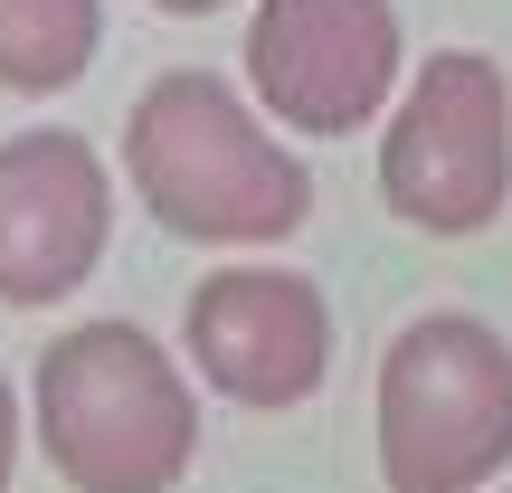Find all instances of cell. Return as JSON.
Segmentation results:
<instances>
[{"label": "cell", "instance_id": "obj_1", "mask_svg": "<svg viewBox=\"0 0 512 493\" xmlns=\"http://www.w3.org/2000/svg\"><path fill=\"white\" fill-rule=\"evenodd\" d=\"M124 181L190 247H285L313 209V171L209 67H162L133 95Z\"/></svg>", "mask_w": 512, "mask_h": 493}, {"label": "cell", "instance_id": "obj_2", "mask_svg": "<svg viewBox=\"0 0 512 493\" xmlns=\"http://www.w3.org/2000/svg\"><path fill=\"white\" fill-rule=\"evenodd\" d=\"M29 427L76 493H171L200 456V399L143 323H67L29 370Z\"/></svg>", "mask_w": 512, "mask_h": 493}, {"label": "cell", "instance_id": "obj_3", "mask_svg": "<svg viewBox=\"0 0 512 493\" xmlns=\"http://www.w3.org/2000/svg\"><path fill=\"white\" fill-rule=\"evenodd\" d=\"M512 465V342L475 313H418L380 351V484L475 493Z\"/></svg>", "mask_w": 512, "mask_h": 493}, {"label": "cell", "instance_id": "obj_4", "mask_svg": "<svg viewBox=\"0 0 512 493\" xmlns=\"http://www.w3.org/2000/svg\"><path fill=\"white\" fill-rule=\"evenodd\" d=\"M380 200L427 238H484L512 200V86L484 48H437L380 133Z\"/></svg>", "mask_w": 512, "mask_h": 493}, {"label": "cell", "instance_id": "obj_5", "mask_svg": "<svg viewBox=\"0 0 512 493\" xmlns=\"http://www.w3.org/2000/svg\"><path fill=\"white\" fill-rule=\"evenodd\" d=\"M247 86L275 124L313 143L361 133L380 105H399V10L389 0H256Z\"/></svg>", "mask_w": 512, "mask_h": 493}, {"label": "cell", "instance_id": "obj_6", "mask_svg": "<svg viewBox=\"0 0 512 493\" xmlns=\"http://www.w3.org/2000/svg\"><path fill=\"white\" fill-rule=\"evenodd\" d=\"M181 351L219 399L238 408H294L332 370V304L294 266H209L181 304Z\"/></svg>", "mask_w": 512, "mask_h": 493}, {"label": "cell", "instance_id": "obj_7", "mask_svg": "<svg viewBox=\"0 0 512 493\" xmlns=\"http://www.w3.org/2000/svg\"><path fill=\"white\" fill-rule=\"evenodd\" d=\"M114 228V171L86 133L29 124L0 143V304H57L95 275Z\"/></svg>", "mask_w": 512, "mask_h": 493}, {"label": "cell", "instance_id": "obj_8", "mask_svg": "<svg viewBox=\"0 0 512 493\" xmlns=\"http://www.w3.org/2000/svg\"><path fill=\"white\" fill-rule=\"evenodd\" d=\"M105 10L95 0H0V86L10 95H57L95 67Z\"/></svg>", "mask_w": 512, "mask_h": 493}, {"label": "cell", "instance_id": "obj_9", "mask_svg": "<svg viewBox=\"0 0 512 493\" xmlns=\"http://www.w3.org/2000/svg\"><path fill=\"white\" fill-rule=\"evenodd\" d=\"M10 475H19V399L0 380V493H10Z\"/></svg>", "mask_w": 512, "mask_h": 493}, {"label": "cell", "instance_id": "obj_10", "mask_svg": "<svg viewBox=\"0 0 512 493\" xmlns=\"http://www.w3.org/2000/svg\"><path fill=\"white\" fill-rule=\"evenodd\" d=\"M152 10H171V19H200V10H228V0H152Z\"/></svg>", "mask_w": 512, "mask_h": 493}]
</instances>
